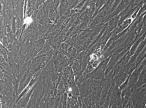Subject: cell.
<instances>
[{"instance_id": "1", "label": "cell", "mask_w": 146, "mask_h": 108, "mask_svg": "<svg viewBox=\"0 0 146 108\" xmlns=\"http://www.w3.org/2000/svg\"><path fill=\"white\" fill-rule=\"evenodd\" d=\"M54 3L55 5H57L59 3L60 0H53Z\"/></svg>"}]
</instances>
